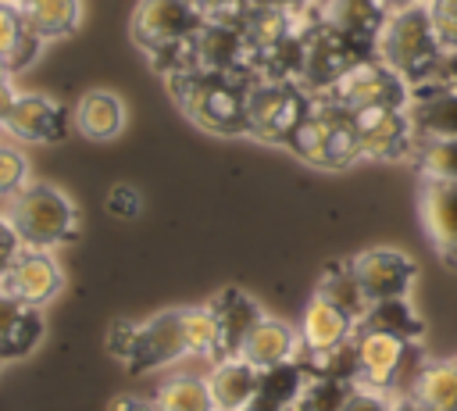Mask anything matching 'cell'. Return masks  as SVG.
Instances as JSON below:
<instances>
[{
  "mask_svg": "<svg viewBox=\"0 0 457 411\" xmlns=\"http://www.w3.org/2000/svg\"><path fill=\"white\" fill-rule=\"evenodd\" d=\"M207 18L193 0H139L129 21L132 43L164 79L193 68V39Z\"/></svg>",
  "mask_w": 457,
  "mask_h": 411,
  "instance_id": "6da1fadb",
  "label": "cell"
},
{
  "mask_svg": "<svg viewBox=\"0 0 457 411\" xmlns=\"http://www.w3.org/2000/svg\"><path fill=\"white\" fill-rule=\"evenodd\" d=\"M179 111L214 136H246V82L186 68L164 79Z\"/></svg>",
  "mask_w": 457,
  "mask_h": 411,
  "instance_id": "7a4b0ae2",
  "label": "cell"
},
{
  "mask_svg": "<svg viewBox=\"0 0 457 411\" xmlns=\"http://www.w3.org/2000/svg\"><path fill=\"white\" fill-rule=\"evenodd\" d=\"M375 57L382 64H389L400 79H407L411 89L425 86L436 75V68L443 61V43L436 36V25L428 18L425 0L400 7V11H389V18L375 39Z\"/></svg>",
  "mask_w": 457,
  "mask_h": 411,
  "instance_id": "3957f363",
  "label": "cell"
},
{
  "mask_svg": "<svg viewBox=\"0 0 457 411\" xmlns=\"http://www.w3.org/2000/svg\"><path fill=\"white\" fill-rule=\"evenodd\" d=\"M107 347L136 375H146V372H157V368H168L189 357L182 307L157 311L143 322H114L107 332Z\"/></svg>",
  "mask_w": 457,
  "mask_h": 411,
  "instance_id": "277c9868",
  "label": "cell"
},
{
  "mask_svg": "<svg viewBox=\"0 0 457 411\" xmlns=\"http://www.w3.org/2000/svg\"><path fill=\"white\" fill-rule=\"evenodd\" d=\"M286 147H289L303 164H311V168H328V172H343V168L364 161L350 111L339 107V104L328 100V96H314L311 114L300 122V129L289 136Z\"/></svg>",
  "mask_w": 457,
  "mask_h": 411,
  "instance_id": "5b68a950",
  "label": "cell"
},
{
  "mask_svg": "<svg viewBox=\"0 0 457 411\" xmlns=\"http://www.w3.org/2000/svg\"><path fill=\"white\" fill-rule=\"evenodd\" d=\"M7 218L14 222L25 247L54 250L79 236V207L54 182H29L18 197L7 200Z\"/></svg>",
  "mask_w": 457,
  "mask_h": 411,
  "instance_id": "8992f818",
  "label": "cell"
},
{
  "mask_svg": "<svg viewBox=\"0 0 457 411\" xmlns=\"http://www.w3.org/2000/svg\"><path fill=\"white\" fill-rule=\"evenodd\" d=\"M314 96L289 79H250L246 82V136L286 147L300 122L311 114Z\"/></svg>",
  "mask_w": 457,
  "mask_h": 411,
  "instance_id": "52a82bcc",
  "label": "cell"
},
{
  "mask_svg": "<svg viewBox=\"0 0 457 411\" xmlns=\"http://www.w3.org/2000/svg\"><path fill=\"white\" fill-rule=\"evenodd\" d=\"M321 96L336 100L346 111H361V107H407L411 104V82L400 79L378 57H364Z\"/></svg>",
  "mask_w": 457,
  "mask_h": 411,
  "instance_id": "ba28073f",
  "label": "cell"
},
{
  "mask_svg": "<svg viewBox=\"0 0 457 411\" xmlns=\"http://www.w3.org/2000/svg\"><path fill=\"white\" fill-rule=\"evenodd\" d=\"M364 57H375V54L364 50V46H357L353 39L339 36L336 29L321 25V29H314V32L303 36V64H300V79L296 82L311 96H321V93H328Z\"/></svg>",
  "mask_w": 457,
  "mask_h": 411,
  "instance_id": "9c48e42d",
  "label": "cell"
},
{
  "mask_svg": "<svg viewBox=\"0 0 457 411\" xmlns=\"http://www.w3.org/2000/svg\"><path fill=\"white\" fill-rule=\"evenodd\" d=\"M361 154L368 161H407L418 147V132L407 107H361L350 111Z\"/></svg>",
  "mask_w": 457,
  "mask_h": 411,
  "instance_id": "30bf717a",
  "label": "cell"
},
{
  "mask_svg": "<svg viewBox=\"0 0 457 411\" xmlns=\"http://www.w3.org/2000/svg\"><path fill=\"white\" fill-rule=\"evenodd\" d=\"M71 107L46 93H18L0 129L21 143H61L71 132Z\"/></svg>",
  "mask_w": 457,
  "mask_h": 411,
  "instance_id": "8fae6325",
  "label": "cell"
},
{
  "mask_svg": "<svg viewBox=\"0 0 457 411\" xmlns=\"http://www.w3.org/2000/svg\"><path fill=\"white\" fill-rule=\"evenodd\" d=\"M350 268H353L368 304L393 300V297H411V286L418 282L414 261L396 247H368V250L350 257Z\"/></svg>",
  "mask_w": 457,
  "mask_h": 411,
  "instance_id": "7c38bea8",
  "label": "cell"
},
{
  "mask_svg": "<svg viewBox=\"0 0 457 411\" xmlns=\"http://www.w3.org/2000/svg\"><path fill=\"white\" fill-rule=\"evenodd\" d=\"M61 286H64L61 261L54 257V250H39V247H25L7 268V275L0 279V289L29 307L50 304L61 293Z\"/></svg>",
  "mask_w": 457,
  "mask_h": 411,
  "instance_id": "4fadbf2b",
  "label": "cell"
},
{
  "mask_svg": "<svg viewBox=\"0 0 457 411\" xmlns=\"http://www.w3.org/2000/svg\"><path fill=\"white\" fill-rule=\"evenodd\" d=\"M418 218L432 250L457 268V182L425 179L418 193Z\"/></svg>",
  "mask_w": 457,
  "mask_h": 411,
  "instance_id": "5bb4252c",
  "label": "cell"
},
{
  "mask_svg": "<svg viewBox=\"0 0 457 411\" xmlns=\"http://www.w3.org/2000/svg\"><path fill=\"white\" fill-rule=\"evenodd\" d=\"M207 307L214 311V322H218V357L239 354V347L250 336V329L264 318L261 304L250 293H243L239 286H225L221 293H214V300Z\"/></svg>",
  "mask_w": 457,
  "mask_h": 411,
  "instance_id": "9a60e30c",
  "label": "cell"
},
{
  "mask_svg": "<svg viewBox=\"0 0 457 411\" xmlns=\"http://www.w3.org/2000/svg\"><path fill=\"white\" fill-rule=\"evenodd\" d=\"M389 11L382 0H321V25L353 39L357 46L375 54V39L386 25Z\"/></svg>",
  "mask_w": 457,
  "mask_h": 411,
  "instance_id": "2e32d148",
  "label": "cell"
},
{
  "mask_svg": "<svg viewBox=\"0 0 457 411\" xmlns=\"http://www.w3.org/2000/svg\"><path fill=\"white\" fill-rule=\"evenodd\" d=\"M357 332V322L350 315H343L336 304H328L325 297H311L303 315H300V347L307 350V357L325 354L339 343H346Z\"/></svg>",
  "mask_w": 457,
  "mask_h": 411,
  "instance_id": "e0dca14e",
  "label": "cell"
},
{
  "mask_svg": "<svg viewBox=\"0 0 457 411\" xmlns=\"http://www.w3.org/2000/svg\"><path fill=\"white\" fill-rule=\"evenodd\" d=\"M239 357L250 361V365L261 368V372H268V368H275V365H286V361L300 357V332H296L293 325H286V322L264 315V318L250 329V336L243 340Z\"/></svg>",
  "mask_w": 457,
  "mask_h": 411,
  "instance_id": "ac0fdd59",
  "label": "cell"
},
{
  "mask_svg": "<svg viewBox=\"0 0 457 411\" xmlns=\"http://www.w3.org/2000/svg\"><path fill=\"white\" fill-rule=\"evenodd\" d=\"M43 340V315L0 289V361H18Z\"/></svg>",
  "mask_w": 457,
  "mask_h": 411,
  "instance_id": "d6986e66",
  "label": "cell"
},
{
  "mask_svg": "<svg viewBox=\"0 0 457 411\" xmlns=\"http://www.w3.org/2000/svg\"><path fill=\"white\" fill-rule=\"evenodd\" d=\"M204 379L211 386V397H214L218 411H243L253 400V393H257L261 368H253L250 361L232 354V357H218Z\"/></svg>",
  "mask_w": 457,
  "mask_h": 411,
  "instance_id": "ffe728a7",
  "label": "cell"
},
{
  "mask_svg": "<svg viewBox=\"0 0 457 411\" xmlns=\"http://www.w3.org/2000/svg\"><path fill=\"white\" fill-rule=\"evenodd\" d=\"M71 118H75V132H82L93 143H107L118 139L125 129V104L111 89H89L71 107Z\"/></svg>",
  "mask_w": 457,
  "mask_h": 411,
  "instance_id": "44dd1931",
  "label": "cell"
},
{
  "mask_svg": "<svg viewBox=\"0 0 457 411\" xmlns=\"http://www.w3.org/2000/svg\"><path fill=\"white\" fill-rule=\"evenodd\" d=\"M407 111H411L418 139H425V136H457V89L414 86Z\"/></svg>",
  "mask_w": 457,
  "mask_h": 411,
  "instance_id": "7402d4cb",
  "label": "cell"
},
{
  "mask_svg": "<svg viewBox=\"0 0 457 411\" xmlns=\"http://www.w3.org/2000/svg\"><path fill=\"white\" fill-rule=\"evenodd\" d=\"M14 7L21 11L29 32L39 36L43 43L71 36L79 29V18H82L79 0H14Z\"/></svg>",
  "mask_w": 457,
  "mask_h": 411,
  "instance_id": "603a6c76",
  "label": "cell"
},
{
  "mask_svg": "<svg viewBox=\"0 0 457 411\" xmlns=\"http://www.w3.org/2000/svg\"><path fill=\"white\" fill-rule=\"evenodd\" d=\"M303 379H307V361L303 357H293L286 365H275V368L261 372L257 393L243 411H289V404L300 393Z\"/></svg>",
  "mask_w": 457,
  "mask_h": 411,
  "instance_id": "cb8c5ba5",
  "label": "cell"
},
{
  "mask_svg": "<svg viewBox=\"0 0 457 411\" xmlns=\"http://www.w3.org/2000/svg\"><path fill=\"white\" fill-rule=\"evenodd\" d=\"M43 50V39L29 32L21 11L7 0H0V57L7 64V71H25Z\"/></svg>",
  "mask_w": 457,
  "mask_h": 411,
  "instance_id": "d4e9b609",
  "label": "cell"
},
{
  "mask_svg": "<svg viewBox=\"0 0 457 411\" xmlns=\"http://www.w3.org/2000/svg\"><path fill=\"white\" fill-rule=\"evenodd\" d=\"M407 397L425 411H457V361H428Z\"/></svg>",
  "mask_w": 457,
  "mask_h": 411,
  "instance_id": "484cf974",
  "label": "cell"
},
{
  "mask_svg": "<svg viewBox=\"0 0 457 411\" xmlns=\"http://www.w3.org/2000/svg\"><path fill=\"white\" fill-rule=\"evenodd\" d=\"M314 293L325 297L328 304H336V307H339L343 315H350L357 325H361V318L368 315V297H364V289H361V282H357L350 261H336L332 268H325V275L318 279Z\"/></svg>",
  "mask_w": 457,
  "mask_h": 411,
  "instance_id": "4316f807",
  "label": "cell"
},
{
  "mask_svg": "<svg viewBox=\"0 0 457 411\" xmlns=\"http://www.w3.org/2000/svg\"><path fill=\"white\" fill-rule=\"evenodd\" d=\"M357 329H382V332H393L400 340H411L418 343L425 336V325L418 318V311L411 307L407 297H393V300H375L368 304V315L361 318Z\"/></svg>",
  "mask_w": 457,
  "mask_h": 411,
  "instance_id": "83f0119b",
  "label": "cell"
},
{
  "mask_svg": "<svg viewBox=\"0 0 457 411\" xmlns=\"http://www.w3.org/2000/svg\"><path fill=\"white\" fill-rule=\"evenodd\" d=\"M157 411H218L204 375H171L154 393Z\"/></svg>",
  "mask_w": 457,
  "mask_h": 411,
  "instance_id": "f1b7e54d",
  "label": "cell"
},
{
  "mask_svg": "<svg viewBox=\"0 0 457 411\" xmlns=\"http://www.w3.org/2000/svg\"><path fill=\"white\" fill-rule=\"evenodd\" d=\"M414 164L421 179L457 182V136H425L414 147Z\"/></svg>",
  "mask_w": 457,
  "mask_h": 411,
  "instance_id": "f546056e",
  "label": "cell"
},
{
  "mask_svg": "<svg viewBox=\"0 0 457 411\" xmlns=\"http://www.w3.org/2000/svg\"><path fill=\"white\" fill-rule=\"evenodd\" d=\"M353 382H343V379H328V375H318L307 368V379L300 386V393L293 397L289 411H339L350 397Z\"/></svg>",
  "mask_w": 457,
  "mask_h": 411,
  "instance_id": "4dcf8cb0",
  "label": "cell"
},
{
  "mask_svg": "<svg viewBox=\"0 0 457 411\" xmlns=\"http://www.w3.org/2000/svg\"><path fill=\"white\" fill-rule=\"evenodd\" d=\"M25 186H29V157L0 143V200L18 197Z\"/></svg>",
  "mask_w": 457,
  "mask_h": 411,
  "instance_id": "1f68e13d",
  "label": "cell"
},
{
  "mask_svg": "<svg viewBox=\"0 0 457 411\" xmlns=\"http://www.w3.org/2000/svg\"><path fill=\"white\" fill-rule=\"evenodd\" d=\"M104 207H107L111 218L132 222V218H139V211H143V193H139L132 182H114V186L107 189V197H104Z\"/></svg>",
  "mask_w": 457,
  "mask_h": 411,
  "instance_id": "d6a6232c",
  "label": "cell"
},
{
  "mask_svg": "<svg viewBox=\"0 0 457 411\" xmlns=\"http://www.w3.org/2000/svg\"><path fill=\"white\" fill-rule=\"evenodd\" d=\"M443 50H457V0H425Z\"/></svg>",
  "mask_w": 457,
  "mask_h": 411,
  "instance_id": "836d02e7",
  "label": "cell"
},
{
  "mask_svg": "<svg viewBox=\"0 0 457 411\" xmlns=\"http://www.w3.org/2000/svg\"><path fill=\"white\" fill-rule=\"evenodd\" d=\"M21 250H25V243H21L14 222L7 218V211H0V279L7 275V268L14 264V257H18Z\"/></svg>",
  "mask_w": 457,
  "mask_h": 411,
  "instance_id": "e575fe53",
  "label": "cell"
},
{
  "mask_svg": "<svg viewBox=\"0 0 457 411\" xmlns=\"http://www.w3.org/2000/svg\"><path fill=\"white\" fill-rule=\"evenodd\" d=\"M389 404H393V397H386L378 390H368V386H353L339 411H389Z\"/></svg>",
  "mask_w": 457,
  "mask_h": 411,
  "instance_id": "d590c367",
  "label": "cell"
},
{
  "mask_svg": "<svg viewBox=\"0 0 457 411\" xmlns=\"http://www.w3.org/2000/svg\"><path fill=\"white\" fill-rule=\"evenodd\" d=\"M425 86H439V89H457V50H443V61L436 68V75Z\"/></svg>",
  "mask_w": 457,
  "mask_h": 411,
  "instance_id": "8d00e7d4",
  "label": "cell"
},
{
  "mask_svg": "<svg viewBox=\"0 0 457 411\" xmlns=\"http://www.w3.org/2000/svg\"><path fill=\"white\" fill-rule=\"evenodd\" d=\"M107 411H157L154 400H143V397H114Z\"/></svg>",
  "mask_w": 457,
  "mask_h": 411,
  "instance_id": "74e56055",
  "label": "cell"
},
{
  "mask_svg": "<svg viewBox=\"0 0 457 411\" xmlns=\"http://www.w3.org/2000/svg\"><path fill=\"white\" fill-rule=\"evenodd\" d=\"M14 100H18V89L11 86V79L7 82H0V122L7 118V111L14 107Z\"/></svg>",
  "mask_w": 457,
  "mask_h": 411,
  "instance_id": "f35d334b",
  "label": "cell"
},
{
  "mask_svg": "<svg viewBox=\"0 0 457 411\" xmlns=\"http://www.w3.org/2000/svg\"><path fill=\"white\" fill-rule=\"evenodd\" d=\"M303 0H250V7H275V11H296Z\"/></svg>",
  "mask_w": 457,
  "mask_h": 411,
  "instance_id": "ab89813d",
  "label": "cell"
},
{
  "mask_svg": "<svg viewBox=\"0 0 457 411\" xmlns=\"http://www.w3.org/2000/svg\"><path fill=\"white\" fill-rule=\"evenodd\" d=\"M389 411H425V407H418L411 397H393V404H389Z\"/></svg>",
  "mask_w": 457,
  "mask_h": 411,
  "instance_id": "60d3db41",
  "label": "cell"
},
{
  "mask_svg": "<svg viewBox=\"0 0 457 411\" xmlns=\"http://www.w3.org/2000/svg\"><path fill=\"white\" fill-rule=\"evenodd\" d=\"M386 11H400V7H411V4H421V0H382Z\"/></svg>",
  "mask_w": 457,
  "mask_h": 411,
  "instance_id": "b9f144b4",
  "label": "cell"
},
{
  "mask_svg": "<svg viewBox=\"0 0 457 411\" xmlns=\"http://www.w3.org/2000/svg\"><path fill=\"white\" fill-rule=\"evenodd\" d=\"M11 79V71H7V64H4V57H0V82H7Z\"/></svg>",
  "mask_w": 457,
  "mask_h": 411,
  "instance_id": "7bdbcfd3",
  "label": "cell"
},
{
  "mask_svg": "<svg viewBox=\"0 0 457 411\" xmlns=\"http://www.w3.org/2000/svg\"><path fill=\"white\" fill-rule=\"evenodd\" d=\"M7 4H14V0H7Z\"/></svg>",
  "mask_w": 457,
  "mask_h": 411,
  "instance_id": "ee69618b",
  "label": "cell"
},
{
  "mask_svg": "<svg viewBox=\"0 0 457 411\" xmlns=\"http://www.w3.org/2000/svg\"><path fill=\"white\" fill-rule=\"evenodd\" d=\"M0 368H4V361H0Z\"/></svg>",
  "mask_w": 457,
  "mask_h": 411,
  "instance_id": "f6af8a7d",
  "label": "cell"
},
{
  "mask_svg": "<svg viewBox=\"0 0 457 411\" xmlns=\"http://www.w3.org/2000/svg\"><path fill=\"white\" fill-rule=\"evenodd\" d=\"M453 361H457V357H453Z\"/></svg>",
  "mask_w": 457,
  "mask_h": 411,
  "instance_id": "bcb514c9",
  "label": "cell"
}]
</instances>
